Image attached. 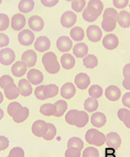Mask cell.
<instances>
[{"label":"cell","instance_id":"6da1fadb","mask_svg":"<svg viewBox=\"0 0 130 157\" xmlns=\"http://www.w3.org/2000/svg\"><path fill=\"white\" fill-rule=\"evenodd\" d=\"M7 113L12 117L14 122L17 123H23L29 116V110L28 107L23 106L17 101H13L7 106Z\"/></svg>","mask_w":130,"mask_h":157},{"label":"cell","instance_id":"7a4b0ae2","mask_svg":"<svg viewBox=\"0 0 130 157\" xmlns=\"http://www.w3.org/2000/svg\"><path fill=\"white\" fill-rule=\"evenodd\" d=\"M65 120L70 125L81 128L85 127L88 122V115L85 111L77 110H71L65 115Z\"/></svg>","mask_w":130,"mask_h":157},{"label":"cell","instance_id":"3957f363","mask_svg":"<svg viewBox=\"0 0 130 157\" xmlns=\"http://www.w3.org/2000/svg\"><path fill=\"white\" fill-rule=\"evenodd\" d=\"M42 63L47 73L56 74L60 71V65L57 60V56L54 52H48L45 53L42 57Z\"/></svg>","mask_w":130,"mask_h":157},{"label":"cell","instance_id":"277c9868","mask_svg":"<svg viewBox=\"0 0 130 157\" xmlns=\"http://www.w3.org/2000/svg\"><path fill=\"white\" fill-rule=\"evenodd\" d=\"M85 140L88 144L100 147L106 141V136L96 129H89L86 132Z\"/></svg>","mask_w":130,"mask_h":157},{"label":"cell","instance_id":"5b68a950","mask_svg":"<svg viewBox=\"0 0 130 157\" xmlns=\"http://www.w3.org/2000/svg\"><path fill=\"white\" fill-rule=\"evenodd\" d=\"M18 40L20 44L24 46H29L33 44L35 40V34L28 29L23 30L18 35Z\"/></svg>","mask_w":130,"mask_h":157},{"label":"cell","instance_id":"8992f818","mask_svg":"<svg viewBox=\"0 0 130 157\" xmlns=\"http://www.w3.org/2000/svg\"><path fill=\"white\" fill-rule=\"evenodd\" d=\"M15 59V54L11 48H5L0 51V63L3 65H11Z\"/></svg>","mask_w":130,"mask_h":157},{"label":"cell","instance_id":"52a82bcc","mask_svg":"<svg viewBox=\"0 0 130 157\" xmlns=\"http://www.w3.org/2000/svg\"><path fill=\"white\" fill-rule=\"evenodd\" d=\"M48 124L43 120H36L32 127V133L37 137H43L47 131Z\"/></svg>","mask_w":130,"mask_h":157},{"label":"cell","instance_id":"ba28073f","mask_svg":"<svg viewBox=\"0 0 130 157\" xmlns=\"http://www.w3.org/2000/svg\"><path fill=\"white\" fill-rule=\"evenodd\" d=\"M56 47L61 52H67L70 51L72 47V41L69 37L62 36L59 37L56 41Z\"/></svg>","mask_w":130,"mask_h":157},{"label":"cell","instance_id":"9c48e42d","mask_svg":"<svg viewBox=\"0 0 130 157\" xmlns=\"http://www.w3.org/2000/svg\"><path fill=\"white\" fill-rule=\"evenodd\" d=\"M77 20L76 15L72 12V11H68L66 12H64L61 16V20H60V23L62 24V26L64 28H69L76 24Z\"/></svg>","mask_w":130,"mask_h":157},{"label":"cell","instance_id":"30bf717a","mask_svg":"<svg viewBox=\"0 0 130 157\" xmlns=\"http://www.w3.org/2000/svg\"><path fill=\"white\" fill-rule=\"evenodd\" d=\"M106 143L107 146L117 150L120 147L121 144V139L120 136L116 132H110L106 136Z\"/></svg>","mask_w":130,"mask_h":157},{"label":"cell","instance_id":"8fae6325","mask_svg":"<svg viewBox=\"0 0 130 157\" xmlns=\"http://www.w3.org/2000/svg\"><path fill=\"white\" fill-rule=\"evenodd\" d=\"M28 82H30L31 84L37 86L42 83L43 81V75L42 72H40L38 69H33L29 70L27 75Z\"/></svg>","mask_w":130,"mask_h":157},{"label":"cell","instance_id":"7c38bea8","mask_svg":"<svg viewBox=\"0 0 130 157\" xmlns=\"http://www.w3.org/2000/svg\"><path fill=\"white\" fill-rule=\"evenodd\" d=\"M51 47V41L45 36L38 37L35 41V48L40 52H44Z\"/></svg>","mask_w":130,"mask_h":157},{"label":"cell","instance_id":"4fadbf2b","mask_svg":"<svg viewBox=\"0 0 130 157\" xmlns=\"http://www.w3.org/2000/svg\"><path fill=\"white\" fill-rule=\"evenodd\" d=\"M87 36L92 42H98L102 37V31L96 25H91L87 29Z\"/></svg>","mask_w":130,"mask_h":157},{"label":"cell","instance_id":"5bb4252c","mask_svg":"<svg viewBox=\"0 0 130 157\" xmlns=\"http://www.w3.org/2000/svg\"><path fill=\"white\" fill-rule=\"evenodd\" d=\"M22 61L25 63L28 68L35 66L37 61V55L33 50H27L22 55Z\"/></svg>","mask_w":130,"mask_h":157},{"label":"cell","instance_id":"9a60e30c","mask_svg":"<svg viewBox=\"0 0 130 157\" xmlns=\"http://www.w3.org/2000/svg\"><path fill=\"white\" fill-rule=\"evenodd\" d=\"M28 25L33 32H40L44 27V22L40 16L32 15L28 20Z\"/></svg>","mask_w":130,"mask_h":157},{"label":"cell","instance_id":"2e32d148","mask_svg":"<svg viewBox=\"0 0 130 157\" xmlns=\"http://www.w3.org/2000/svg\"><path fill=\"white\" fill-rule=\"evenodd\" d=\"M103 46L109 50L115 49L118 46L119 40H118L117 36L114 34H109L104 37L102 40Z\"/></svg>","mask_w":130,"mask_h":157},{"label":"cell","instance_id":"e0dca14e","mask_svg":"<svg viewBox=\"0 0 130 157\" xmlns=\"http://www.w3.org/2000/svg\"><path fill=\"white\" fill-rule=\"evenodd\" d=\"M75 84L80 90H85L90 85V78L86 73H78L75 78Z\"/></svg>","mask_w":130,"mask_h":157},{"label":"cell","instance_id":"ac0fdd59","mask_svg":"<svg viewBox=\"0 0 130 157\" xmlns=\"http://www.w3.org/2000/svg\"><path fill=\"white\" fill-rule=\"evenodd\" d=\"M26 24V18L24 15L19 13L11 18V28L15 31H20Z\"/></svg>","mask_w":130,"mask_h":157},{"label":"cell","instance_id":"d6986e66","mask_svg":"<svg viewBox=\"0 0 130 157\" xmlns=\"http://www.w3.org/2000/svg\"><path fill=\"white\" fill-rule=\"evenodd\" d=\"M3 90H4L5 96L9 100H13V99L17 98L19 96V94H20L19 88L15 84V82H12V83H10L9 85H7Z\"/></svg>","mask_w":130,"mask_h":157},{"label":"cell","instance_id":"ffe728a7","mask_svg":"<svg viewBox=\"0 0 130 157\" xmlns=\"http://www.w3.org/2000/svg\"><path fill=\"white\" fill-rule=\"evenodd\" d=\"M100 15L101 14L97 10H96L92 7L87 6L83 11L82 16H83L84 20L87 22H94L100 16Z\"/></svg>","mask_w":130,"mask_h":157},{"label":"cell","instance_id":"44dd1931","mask_svg":"<svg viewBox=\"0 0 130 157\" xmlns=\"http://www.w3.org/2000/svg\"><path fill=\"white\" fill-rule=\"evenodd\" d=\"M19 94L24 96L28 97L32 94V86L31 83L27 79H21L18 83Z\"/></svg>","mask_w":130,"mask_h":157},{"label":"cell","instance_id":"7402d4cb","mask_svg":"<svg viewBox=\"0 0 130 157\" xmlns=\"http://www.w3.org/2000/svg\"><path fill=\"white\" fill-rule=\"evenodd\" d=\"M76 94V87L71 82H67L61 87L60 94L65 99H71Z\"/></svg>","mask_w":130,"mask_h":157},{"label":"cell","instance_id":"603a6c76","mask_svg":"<svg viewBox=\"0 0 130 157\" xmlns=\"http://www.w3.org/2000/svg\"><path fill=\"white\" fill-rule=\"evenodd\" d=\"M27 65H25V63L23 62L22 60H19L12 65L11 67V73L15 77L17 78H20L27 73Z\"/></svg>","mask_w":130,"mask_h":157},{"label":"cell","instance_id":"cb8c5ba5","mask_svg":"<svg viewBox=\"0 0 130 157\" xmlns=\"http://www.w3.org/2000/svg\"><path fill=\"white\" fill-rule=\"evenodd\" d=\"M121 90L117 86H110L105 90V96L110 101H117L121 98Z\"/></svg>","mask_w":130,"mask_h":157},{"label":"cell","instance_id":"d4e9b609","mask_svg":"<svg viewBox=\"0 0 130 157\" xmlns=\"http://www.w3.org/2000/svg\"><path fill=\"white\" fill-rule=\"evenodd\" d=\"M91 123L95 127H102L106 123V116L101 112H96L91 117Z\"/></svg>","mask_w":130,"mask_h":157},{"label":"cell","instance_id":"484cf974","mask_svg":"<svg viewBox=\"0 0 130 157\" xmlns=\"http://www.w3.org/2000/svg\"><path fill=\"white\" fill-rule=\"evenodd\" d=\"M60 61H61V65L64 69H71L74 67L75 64H76V60H75L74 56L72 54L69 53H64L61 58H60Z\"/></svg>","mask_w":130,"mask_h":157},{"label":"cell","instance_id":"4316f807","mask_svg":"<svg viewBox=\"0 0 130 157\" xmlns=\"http://www.w3.org/2000/svg\"><path fill=\"white\" fill-rule=\"evenodd\" d=\"M88 52V48L84 43H78L73 48V54L78 58H83L87 56Z\"/></svg>","mask_w":130,"mask_h":157},{"label":"cell","instance_id":"83f0119b","mask_svg":"<svg viewBox=\"0 0 130 157\" xmlns=\"http://www.w3.org/2000/svg\"><path fill=\"white\" fill-rule=\"evenodd\" d=\"M35 7L34 0H21L19 2L18 8L22 13H28L32 11Z\"/></svg>","mask_w":130,"mask_h":157},{"label":"cell","instance_id":"f1b7e54d","mask_svg":"<svg viewBox=\"0 0 130 157\" xmlns=\"http://www.w3.org/2000/svg\"><path fill=\"white\" fill-rule=\"evenodd\" d=\"M116 25H117V21L113 18L106 17L103 18V21L101 23V26L104 31L105 32H112L115 29Z\"/></svg>","mask_w":130,"mask_h":157},{"label":"cell","instance_id":"f546056e","mask_svg":"<svg viewBox=\"0 0 130 157\" xmlns=\"http://www.w3.org/2000/svg\"><path fill=\"white\" fill-rule=\"evenodd\" d=\"M39 112L45 116H52V115H55V114H56V107L55 104H43V105H41Z\"/></svg>","mask_w":130,"mask_h":157},{"label":"cell","instance_id":"4dcf8cb0","mask_svg":"<svg viewBox=\"0 0 130 157\" xmlns=\"http://www.w3.org/2000/svg\"><path fill=\"white\" fill-rule=\"evenodd\" d=\"M118 23L120 26L124 28H127L130 26V14L128 11H122L120 12Z\"/></svg>","mask_w":130,"mask_h":157},{"label":"cell","instance_id":"1f68e13d","mask_svg":"<svg viewBox=\"0 0 130 157\" xmlns=\"http://www.w3.org/2000/svg\"><path fill=\"white\" fill-rule=\"evenodd\" d=\"M44 95L47 98H54L59 93V87L55 84H49L44 86Z\"/></svg>","mask_w":130,"mask_h":157},{"label":"cell","instance_id":"d6a6232c","mask_svg":"<svg viewBox=\"0 0 130 157\" xmlns=\"http://www.w3.org/2000/svg\"><path fill=\"white\" fill-rule=\"evenodd\" d=\"M70 36L75 41H81L84 38V32L80 27H75L70 31Z\"/></svg>","mask_w":130,"mask_h":157},{"label":"cell","instance_id":"836d02e7","mask_svg":"<svg viewBox=\"0 0 130 157\" xmlns=\"http://www.w3.org/2000/svg\"><path fill=\"white\" fill-rule=\"evenodd\" d=\"M98 101L97 99L92 98H87L84 101V110H87L88 112H94L96 111L98 108Z\"/></svg>","mask_w":130,"mask_h":157},{"label":"cell","instance_id":"e575fe53","mask_svg":"<svg viewBox=\"0 0 130 157\" xmlns=\"http://www.w3.org/2000/svg\"><path fill=\"white\" fill-rule=\"evenodd\" d=\"M83 64L87 69H93L98 65V60L96 56L90 54L84 58Z\"/></svg>","mask_w":130,"mask_h":157},{"label":"cell","instance_id":"d590c367","mask_svg":"<svg viewBox=\"0 0 130 157\" xmlns=\"http://www.w3.org/2000/svg\"><path fill=\"white\" fill-rule=\"evenodd\" d=\"M55 105L56 107V112L54 116L57 117V118L62 116L68 109V104L64 100H59L55 103Z\"/></svg>","mask_w":130,"mask_h":157},{"label":"cell","instance_id":"8d00e7d4","mask_svg":"<svg viewBox=\"0 0 130 157\" xmlns=\"http://www.w3.org/2000/svg\"><path fill=\"white\" fill-rule=\"evenodd\" d=\"M88 94L92 98H99L103 94V90L98 85H93L88 90Z\"/></svg>","mask_w":130,"mask_h":157},{"label":"cell","instance_id":"74e56055","mask_svg":"<svg viewBox=\"0 0 130 157\" xmlns=\"http://www.w3.org/2000/svg\"><path fill=\"white\" fill-rule=\"evenodd\" d=\"M68 147H76L80 150H82L84 147V143L80 138L72 137L68 140Z\"/></svg>","mask_w":130,"mask_h":157},{"label":"cell","instance_id":"f35d334b","mask_svg":"<svg viewBox=\"0 0 130 157\" xmlns=\"http://www.w3.org/2000/svg\"><path fill=\"white\" fill-rule=\"evenodd\" d=\"M48 124V128L47 131L46 132L43 138L45 140H53L56 135V128L52 123H47Z\"/></svg>","mask_w":130,"mask_h":157},{"label":"cell","instance_id":"ab89813d","mask_svg":"<svg viewBox=\"0 0 130 157\" xmlns=\"http://www.w3.org/2000/svg\"><path fill=\"white\" fill-rule=\"evenodd\" d=\"M85 4V0H73L72 2V8L76 12H80L84 8Z\"/></svg>","mask_w":130,"mask_h":157},{"label":"cell","instance_id":"60d3db41","mask_svg":"<svg viewBox=\"0 0 130 157\" xmlns=\"http://www.w3.org/2000/svg\"><path fill=\"white\" fill-rule=\"evenodd\" d=\"M99 151L92 147H87L85 150H84L83 157H99Z\"/></svg>","mask_w":130,"mask_h":157},{"label":"cell","instance_id":"b9f144b4","mask_svg":"<svg viewBox=\"0 0 130 157\" xmlns=\"http://www.w3.org/2000/svg\"><path fill=\"white\" fill-rule=\"evenodd\" d=\"M9 23L8 16L5 14H0V32L6 30L9 27Z\"/></svg>","mask_w":130,"mask_h":157},{"label":"cell","instance_id":"7bdbcfd3","mask_svg":"<svg viewBox=\"0 0 130 157\" xmlns=\"http://www.w3.org/2000/svg\"><path fill=\"white\" fill-rule=\"evenodd\" d=\"M106 17H111L113 18L114 20L117 22H118V18H119V14L117 13V10L113 8H107L106 10L104 12V15H103V18Z\"/></svg>","mask_w":130,"mask_h":157},{"label":"cell","instance_id":"ee69618b","mask_svg":"<svg viewBox=\"0 0 130 157\" xmlns=\"http://www.w3.org/2000/svg\"><path fill=\"white\" fill-rule=\"evenodd\" d=\"M81 150L76 147H68L65 151V157H80Z\"/></svg>","mask_w":130,"mask_h":157},{"label":"cell","instance_id":"f6af8a7d","mask_svg":"<svg viewBox=\"0 0 130 157\" xmlns=\"http://www.w3.org/2000/svg\"><path fill=\"white\" fill-rule=\"evenodd\" d=\"M87 6H90V7H92L93 8H95L96 10L100 12L101 14L103 11V8H104V6H103L102 2L100 0H91L88 2V4Z\"/></svg>","mask_w":130,"mask_h":157},{"label":"cell","instance_id":"bcb514c9","mask_svg":"<svg viewBox=\"0 0 130 157\" xmlns=\"http://www.w3.org/2000/svg\"><path fill=\"white\" fill-rule=\"evenodd\" d=\"M7 157H24V151L19 147H14L11 149Z\"/></svg>","mask_w":130,"mask_h":157},{"label":"cell","instance_id":"7dc6e473","mask_svg":"<svg viewBox=\"0 0 130 157\" xmlns=\"http://www.w3.org/2000/svg\"><path fill=\"white\" fill-rule=\"evenodd\" d=\"M14 82V80L12 79L11 77L9 75H3L0 78V87L2 89H4L7 85L10 83Z\"/></svg>","mask_w":130,"mask_h":157},{"label":"cell","instance_id":"c3c4849f","mask_svg":"<svg viewBox=\"0 0 130 157\" xmlns=\"http://www.w3.org/2000/svg\"><path fill=\"white\" fill-rule=\"evenodd\" d=\"M44 86H39L36 87L35 90V95L36 98H38L39 100H45V99H47V98L45 97L44 92H43Z\"/></svg>","mask_w":130,"mask_h":157},{"label":"cell","instance_id":"681fc988","mask_svg":"<svg viewBox=\"0 0 130 157\" xmlns=\"http://www.w3.org/2000/svg\"><path fill=\"white\" fill-rule=\"evenodd\" d=\"M128 0H113V5L116 8L122 9L128 5Z\"/></svg>","mask_w":130,"mask_h":157},{"label":"cell","instance_id":"f907efd6","mask_svg":"<svg viewBox=\"0 0 130 157\" xmlns=\"http://www.w3.org/2000/svg\"><path fill=\"white\" fill-rule=\"evenodd\" d=\"M9 147V140L6 137L0 136V151L6 150Z\"/></svg>","mask_w":130,"mask_h":157},{"label":"cell","instance_id":"816d5d0a","mask_svg":"<svg viewBox=\"0 0 130 157\" xmlns=\"http://www.w3.org/2000/svg\"><path fill=\"white\" fill-rule=\"evenodd\" d=\"M10 40L6 34L0 33V48L6 47L9 44Z\"/></svg>","mask_w":130,"mask_h":157},{"label":"cell","instance_id":"f5cc1de1","mask_svg":"<svg viewBox=\"0 0 130 157\" xmlns=\"http://www.w3.org/2000/svg\"><path fill=\"white\" fill-rule=\"evenodd\" d=\"M41 2L45 7H52L57 4L59 2V0H41Z\"/></svg>","mask_w":130,"mask_h":157},{"label":"cell","instance_id":"db71d44e","mask_svg":"<svg viewBox=\"0 0 130 157\" xmlns=\"http://www.w3.org/2000/svg\"><path fill=\"white\" fill-rule=\"evenodd\" d=\"M122 103L126 107L130 108V92L126 93L125 94L122 98Z\"/></svg>","mask_w":130,"mask_h":157},{"label":"cell","instance_id":"11a10c76","mask_svg":"<svg viewBox=\"0 0 130 157\" xmlns=\"http://www.w3.org/2000/svg\"><path fill=\"white\" fill-rule=\"evenodd\" d=\"M128 110H127V109H124V108L120 109L119 111H118V114H117L118 118H119L120 120L123 122L124 117L126 116V114H127V113H128Z\"/></svg>","mask_w":130,"mask_h":157},{"label":"cell","instance_id":"9f6ffc18","mask_svg":"<svg viewBox=\"0 0 130 157\" xmlns=\"http://www.w3.org/2000/svg\"><path fill=\"white\" fill-rule=\"evenodd\" d=\"M123 75H124V78L130 77V63L124 65L123 69Z\"/></svg>","mask_w":130,"mask_h":157},{"label":"cell","instance_id":"6f0895ef","mask_svg":"<svg viewBox=\"0 0 130 157\" xmlns=\"http://www.w3.org/2000/svg\"><path fill=\"white\" fill-rule=\"evenodd\" d=\"M122 85L124 87V89L130 90V77L128 78H124V79L122 82Z\"/></svg>","mask_w":130,"mask_h":157},{"label":"cell","instance_id":"680465c9","mask_svg":"<svg viewBox=\"0 0 130 157\" xmlns=\"http://www.w3.org/2000/svg\"><path fill=\"white\" fill-rule=\"evenodd\" d=\"M123 123H124V124L125 125L126 127L130 129V111L129 110H128V112L127 113V114H126V116L124 117V120H123Z\"/></svg>","mask_w":130,"mask_h":157},{"label":"cell","instance_id":"91938a15","mask_svg":"<svg viewBox=\"0 0 130 157\" xmlns=\"http://www.w3.org/2000/svg\"><path fill=\"white\" fill-rule=\"evenodd\" d=\"M3 115H4V113H3V110L2 109H0V120L3 118Z\"/></svg>","mask_w":130,"mask_h":157},{"label":"cell","instance_id":"94428289","mask_svg":"<svg viewBox=\"0 0 130 157\" xmlns=\"http://www.w3.org/2000/svg\"><path fill=\"white\" fill-rule=\"evenodd\" d=\"M2 101H3V95L1 92H0V104L2 103Z\"/></svg>","mask_w":130,"mask_h":157},{"label":"cell","instance_id":"6125c7cd","mask_svg":"<svg viewBox=\"0 0 130 157\" xmlns=\"http://www.w3.org/2000/svg\"><path fill=\"white\" fill-rule=\"evenodd\" d=\"M66 1H68V2H72L73 0H66Z\"/></svg>","mask_w":130,"mask_h":157},{"label":"cell","instance_id":"be15d7a7","mask_svg":"<svg viewBox=\"0 0 130 157\" xmlns=\"http://www.w3.org/2000/svg\"><path fill=\"white\" fill-rule=\"evenodd\" d=\"M2 0H0V4L2 3Z\"/></svg>","mask_w":130,"mask_h":157}]
</instances>
